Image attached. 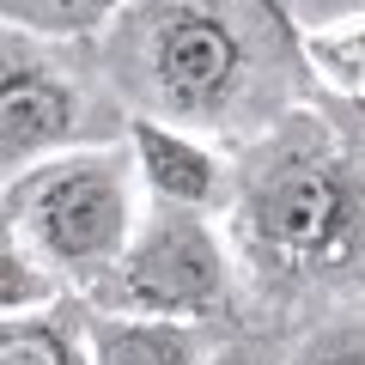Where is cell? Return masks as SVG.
Listing matches in <instances>:
<instances>
[{"label": "cell", "mask_w": 365, "mask_h": 365, "mask_svg": "<svg viewBox=\"0 0 365 365\" xmlns=\"http://www.w3.org/2000/svg\"><path fill=\"white\" fill-rule=\"evenodd\" d=\"M232 158L220 225L244 274V323L299 335L365 299V98L317 91Z\"/></svg>", "instance_id": "cell-1"}, {"label": "cell", "mask_w": 365, "mask_h": 365, "mask_svg": "<svg viewBox=\"0 0 365 365\" xmlns=\"http://www.w3.org/2000/svg\"><path fill=\"white\" fill-rule=\"evenodd\" d=\"M91 49L134 116L225 146L256 140L323 91L287 0H128Z\"/></svg>", "instance_id": "cell-2"}, {"label": "cell", "mask_w": 365, "mask_h": 365, "mask_svg": "<svg viewBox=\"0 0 365 365\" xmlns=\"http://www.w3.org/2000/svg\"><path fill=\"white\" fill-rule=\"evenodd\" d=\"M140 165L128 140L79 146V153L37 158L0 189V232L19 237L43 268H55L73 292H91L116 268L140 225Z\"/></svg>", "instance_id": "cell-3"}, {"label": "cell", "mask_w": 365, "mask_h": 365, "mask_svg": "<svg viewBox=\"0 0 365 365\" xmlns=\"http://www.w3.org/2000/svg\"><path fill=\"white\" fill-rule=\"evenodd\" d=\"M134 110L98 67L91 43L0 25V177L79 146L128 140Z\"/></svg>", "instance_id": "cell-4"}, {"label": "cell", "mask_w": 365, "mask_h": 365, "mask_svg": "<svg viewBox=\"0 0 365 365\" xmlns=\"http://www.w3.org/2000/svg\"><path fill=\"white\" fill-rule=\"evenodd\" d=\"M104 311L134 317H195V323H244V274H237L232 237L220 213L177 207V201H146L128 250L116 268L86 292Z\"/></svg>", "instance_id": "cell-5"}, {"label": "cell", "mask_w": 365, "mask_h": 365, "mask_svg": "<svg viewBox=\"0 0 365 365\" xmlns=\"http://www.w3.org/2000/svg\"><path fill=\"white\" fill-rule=\"evenodd\" d=\"M128 146H134V165H140L146 201H177V207H201V213L232 207L237 158L225 153V140L158 122V116H134Z\"/></svg>", "instance_id": "cell-6"}, {"label": "cell", "mask_w": 365, "mask_h": 365, "mask_svg": "<svg viewBox=\"0 0 365 365\" xmlns=\"http://www.w3.org/2000/svg\"><path fill=\"white\" fill-rule=\"evenodd\" d=\"M225 335H232L225 323L134 317V311H104V304L86 299V341L98 365H207Z\"/></svg>", "instance_id": "cell-7"}, {"label": "cell", "mask_w": 365, "mask_h": 365, "mask_svg": "<svg viewBox=\"0 0 365 365\" xmlns=\"http://www.w3.org/2000/svg\"><path fill=\"white\" fill-rule=\"evenodd\" d=\"M0 365H98L86 341V292L31 317H0Z\"/></svg>", "instance_id": "cell-8"}, {"label": "cell", "mask_w": 365, "mask_h": 365, "mask_svg": "<svg viewBox=\"0 0 365 365\" xmlns=\"http://www.w3.org/2000/svg\"><path fill=\"white\" fill-rule=\"evenodd\" d=\"M304 61H311L323 91L365 98V13L329 19V25H304Z\"/></svg>", "instance_id": "cell-9"}, {"label": "cell", "mask_w": 365, "mask_h": 365, "mask_svg": "<svg viewBox=\"0 0 365 365\" xmlns=\"http://www.w3.org/2000/svg\"><path fill=\"white\" fill-rule=\"evenodd\" d=\"M122 6L128 0H0V25H25L37 37H61V43H91L110 31Z\"/></svg>", "instance_id": "cell-10"}, {"label": "cell", "mask_w": 365, "mask_h": 365, "mask_svg": "<svg viewBox=\"0 0 365 365\" xmlns=\"http://www.w3.org/2000/svg\"><path fill=\"white\" fill-rule=\"evenodd\" d=\"M67 280L55 268H43L19 237L0 232V317H31V311H49V304L67 299Z\"/></svg>", "instance_id": "cell-11"}, {"label": "cell", "mask_w": 365, "mask_h": 365, "mask_svg": "<svg viewBox=\"0 0 365 365\" xmlns=\"http://www.w3.org/2000/svg\"><path fill=\"white\" fill-rule=\"evenodd\" d=\"M287 365H365V299L299 329L287 347Z\"/></svg>", "instance_id": "cell-12"}, {"label": "cell", "mask_w": 365, "mask_h": 365, "mask_svg": "<svg viewBox=\"0 0 365 365\" xmlns=\"http://www.w3.org/2000/svg\"><path fill=\"white\" fill-rule=\"evenodd\" d=\"M287 347H292V335H274V329L237 323L232 335L220 341V353H213L207 365H287Z\"/></svg>", "instance_id": "cell-13"}]
</instances>
